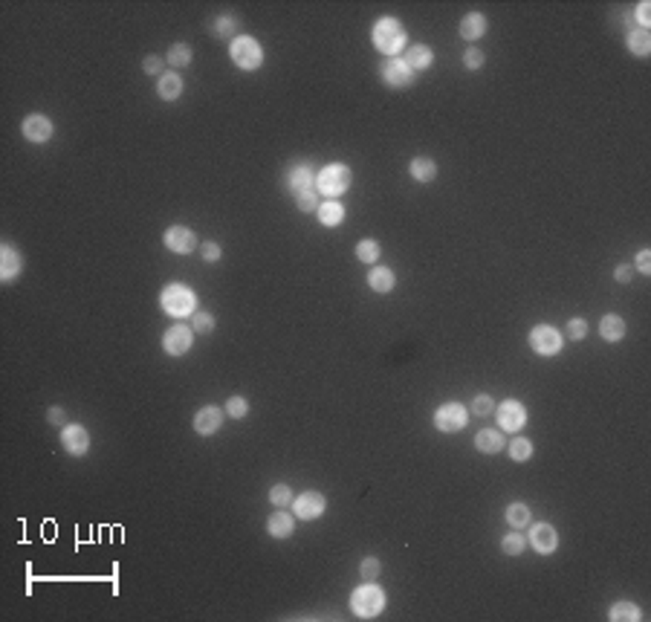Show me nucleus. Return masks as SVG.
I'll use <instances>...</instances> for the list:
<instances>
[{"label": "nucleus", "instance_id": "1", "mask_svg": "<svg viewBox=\"0 0 651 622\" xmlns=\"http://www.w3.org/2000/svg\"><path fill=\"white\" fill-rule=\"evenodd\" d=\"M160 307L171 319H192L197 313V295L192 293V287L174 281L160 293Z\"/></svg>", "mask_w": 651, "mask_h": 622}, {"label": "nucleus", "instance_id": "2", "mask_svg": "<svg viewBox=\"0 0 651 622\" xmlns=\"http://www.w3.org/2000/svg\"><path fill=\"white\" fill-rule=\"evenodd\" d=\"M406 41H409L406 26H402L397 18H380V20L374 23V47H377L382 55L397 58L402 49H406Z\"/></svg>", "mask_w": 651, "mask_h": 622}, {"label": "nucleus", "instance_id": "3", "mask_svg": "<svg viewBox=\"0 0 651 622\" xmlns=\"http://www.w3.org/2000/svg\"><path fill=\"white\" fill-rule=\"evenodd\" d=\"M351 611L359 619H377L385 611V590L377 582H362L351 594Z\"/></svg>", "mask_w": 651, "mask_h": 622}, {"label": "nucleus", "instance_id": "4", "mask_svg": "<svg viewBox=\"0 0 651 622\" xmlns=\"http://www.w3.org/2000/svg\"><path fill=\"white\" fill-rule=\"evenodd\" d=\"M351 168L342 165V163H333V165H324L319 174H316V192L322 197H342L348 189H351Z\"/></svg>", "mask_w": 651, "mask_h": 622}, {"label": "nucleus", "instance_id": "5", "mask_svg": "<svg viewBox=\"0 0 651 622\" xmlns=\"http://www.w3.org/2000/svg\"><path fill=\"white\" fill-rule=\"evenodd\" d=\"M229 58L235 61V67H240L243 73H252V70H258L264 64V47L250 35H237L229 44Z\"/></svg>", "mask_w": 651, "mask_h": 622}, {"label": "nucleus", "instance_id": "6", "mask_svg": "<svg viewBox=\"0 0 651 622\" xmlns=\"http://www.w3.org/2000/svg\"><path fill=\"white\" fill-rule=\"evenodd\" d=\"M530 348L539 353V356H559L562 353V348H565V336L556 330V327H550V324H536L533 330H530Z\"/></svg>", "mask_w": 651, "mask_h": 622}, {"label": "nucleus", "instance_id": "7", "mask_svg": "<svg viewBox=\"0 0 651 622\" xmlns=\"http://www.w3.org/2000/svg\"><path fill=\"white\" fill-rule=\"evenodd\" d=\"M192 348H194V327L177 322V324H171V327L165 330V336H163V351H165L168 356H185Z\"/></svg>", "mask_w": 651, "mask_h": 622}, {"label": "nucleus", "instance_id": "8", "mask_svg": "<svg viewBox=\"0 0 651 622\" xmlns=\"http://www.w3.org/2000/svg\"><path fill=\"white\" fill-rule=\"evenodd\" d=\"M380 78L391 90H406V87L414 84V70L402 58H385L382 67H380Z\"/></svg>", "mask_w": 651, "mask_h": 622}, {"label": "nucleus", "instance_id": "9", "mask_svg": "<svg viewBox=\"0 0 651 622\" xmlns=\"http://www.w3.org/2000/svg\"><path fill=\"white\" fill-rule=\"evenodd\" d=\"M527 544H530L539 556H553L559 550V533H556V527L547 524V521H539L530 527V536H527Z\"/></svg>", "mask_w": 651, "mask_h": 622}, {"label": "nucleus", "instance_id": "10", "mask_svg": "<svg viewBox=\"0 0 651 622\" xmlns=\"http://www.w3.org/2000/svg\"><path fill=\"white\" fill-rule=\"evenodd\" d=\"M495 420H498V428L501 431H521L524 423H527V409L521 406L518 399H504L501 406H495Z\"/></svg>", "mask_w": 651, "mask_h": 622}, {"label": "nucleus", "instance_id": "11", "mask_svg": "<svg viewBox=\"0 0 651 622\" xmlns=\"http://www.w3.org/2000/svg\"><path fill=\"white\" fill-rule=\"evenodd\" d=\"M467 426V409L460 402H443V406L434 411V428L443 434H454Z\"/></svg>", "mask_w": 651, "mask_h": 622}, {"label": "nucleus", "instance_id": "12", "mask_svg": "<svg viewBox=\"0 0 651 622\" xmlns=\"http://www.w3.org/2000/svg\"><path fill=\"white\" fill-rule=\"evenodd\" d=\"M324 510H327V498L322 492H316V489L293 498V515L301 518V521H313V518L324 515Z\"/></svg>", "mask_w": 651, "mask_h": 622}, {"label": "nucleus", "instance_id": "13", "mask_svg": "<svg viewBox=\"0 0 651 622\" xmlns=\"http://www.w3.org/2000/svg\"><path fill=\"white\" fill-rule=\"evenodd\" d=\"M163 243L174 255H192L197 249V235L189 226H168L163 235Z\"/></svg>", "mask_w": 651, "mask_h": 622}, {"label": "nucleus", "instance_id": "14", "mask_svg": "<svg viewBox=\"0 0 651 622\" xmlns=\"http://www.w3.org/2000/svg\"><path fill=\"white\" fill-rule=\"evenodd\" d=\"M20 131H23V136H26L29 142L44 145V142L52 139L55 124H52L49 116H44V113H29V116L23 119V124H20Z\"/></svg>", "mask_w": 651, "mask_h": 622}, {"label": "nucleus", "instance_id": "15", "mask_svg": "<svg viewBox=\"0 0 651 622\" xmlns=\"http://www.w3.org/2000/svg\"><path fill=\"white\" fill-rule=\"evenodd\" d=\"M61 446H64V452L73 454V457L87 454V449H90V434H87V428L78 426V423H67L64 428H61Z\"/></svg>", "mask_w": 651, "mask_h": 622}, {"label": "nucleus", "instance_id": "16", "mask_svg": "<svg viewBox=\"0 0 651 622\" xmlns=\"http://www.w3.org/2000/svg\"><path fill=\"white\" fill-rule=\"evenodd\" d=\"M192 426H194V431L200 434V438H211V434H217V431H221V426H223V411L217 409V406H203L194 414Z\"/></svg>", "mask_w": 651, "mask_h": 622}, {"label": "nucleus", "instance_id": "17", "mask_svg": "<svg viewBox=\"0 0 651 622\" xmlns=\"http://www.w3.org/2000/svg\"><path fill=\"white\" fill-rule=\"evenodd\" d=\"M475 449L481 454H498L507 449V440H504V431L501 428H481L475 434Z\"/></svg>", "mask_w": 651, "mask_h": 622}, {"label": "nucleus", "instance_id": "18", "mask_svg": "<svg viewBox=\"0 0 651 622\" xmlns=\"http://www.w3.org/2000/svg\"><path fill=\"white\" fill-rule=\"evenodd\" d=\"M20 269H23L20 252L6 243L4 249H0V281H4V284H12L15 278L20 275Z\"/></svg>", "mask_w": 651, "mask_h": 622}, {"label": "nucleus", "instance_id": "19", "mask_svg": "<svg viewBox=\"0 0 651 622\" xmlns=\"http://www.w3.org/2000/svg\"><path fill=\"white\" fill-rule=\"evenodd\" d=\"M287 189L293 192V197L301 194V192L316 189V174H313V168H310V165H293V168L287 171Z\"/></svg>", "mask_w": 651, "mask_h": 622}, {"label": "nucleus", "instance_id": "20", "mask_svg": "<svg viewBox=\"0 0 651 622\" xmlns=\"http://www.w3.org/2000/svg\"><path fill=\"white\" fill-rule=\"evenodd\" d=\"M293 530H295V518H293L290 512H284V510H275V512L266 518V533H269L272 539H290Z\"/></svg>", "mask_w": 651, "mask_h": 622}, {"label": "nucleus", "instance_id": "21", "mask_svg": "<svg viewBox=\"0 0 651 622\" xmlns=\"http://www.w3.org/2000/svg\"><path fill=\"white\" fill-rule=\"evenodd\" d=\"M402 61H406L414 73H423V70H428L434 64V52L426 44H414V47H409L406 52H402Z\"/></svg>", "mask_w": 651, "mask_h": 622}, {"label": "nucleus", "instance_id": "22", "mask_svg": "<svg viewBox=\"0 0 651 622\" xmlns=\"http://www.w3.org/2000/svg\"><path fill=\"white\" fill-rule=\"evenodd\" d=\"M316 217H319V223H322V226L336 229V226H342V221H345V206L339 203V200H327V203H322V206H319Z\"/></svg>", "mask_w": 651, "mask_h": 622}, {"label": "nucleus", "instance_id": "23", "mask_svg": "<svg viewBox=\"0 0 651 622\" xmlns=\"http://www.w3.org/2000/svg\"><path fill=\"white\" fill-rule=\"evenodd\" d=\"M394 284H397V275H394L388 266H374V269L368 272V287L374 290V293H380V295L391 293Z\"/></svg>", "mask_w": 651, "mask_h": 622}, {"label": "nucleus", "instance_id": "24", "mask_svg": "<svg viewBox=\"0 0 651 622\" xmlns=\"http://www.w3.org/2000/svg\"><path fill=\"white\" fill-rule=\"evenodd\" d=\"M157 96L163 102H177L182 96V78L177 73H163L157 78Z\"/></svg>", "mask_w": 651, "mask_h": 622}, {"label": "nucleus", "instance_id": "25", "mask_svg": "<svg viewBox=\"0 0 651 622\" xmlns=\"http://www.w3.org/2000/svg\"><path fill=\"white\" fill-rule=\"evenodd\" d=\"M483 33H486V18L481 12H469L460 20V38L463 41H478V38H483Z\"/></svg>", "mask_w": 651, "mask_h": 622}, {"label": "nucleus", "instance_id": "26", "mask_svg": "<svg viewBox=\"0 0 651 622\" xmlns=\"http://www.w3.org/2000/svg\"><path fill=\"white\" fill-rule=\"evenodd\" d=\"M409 174L414 182H434V177H438V163L428 160V157H417V160H411Z\"/></svg>", "mask_w": 651, "mask_h": 622}, {"label": "nucleus", "instance_id": "27", "mask_svg": "<svg viewBox=\"0 0 651 622\" xmlns=\"http://www.w3.org/2000/svg\"><path fill=\"white\" fill-rule=\"evenodd\" d=\"M599 336L605 339V341H623L626 339V322H623V316H605L602 322H599Z\"/></svg>", "mask_w": 651, "mask_h": 622}, {"label": "nucleus", "instance_id": "28", "mask_svg": "<svg viewBox=\"0 0 651 622\" xmlns=\"http://www.w3.org/2000/svg\"><path fill=\"white\" fill-rule=\"evenodd\" d=\"M608 619H611V622H640V619H643V611H640V605H634V602H614L611 611H608Z\"/></svg>", "mask_w": 651, "mask_h": 622}, {"label": "nucleus", "instance_id": "29", "mask_svg": "<svg viewBox=\"0 0 651 622\" xmlns=\"http://www.w3.org/2000/svg\"><path fill=\"white\" fill-rule=\"evenodd\" d=\"M628 52L637 55V58H645L651 52V35H648V29H634V33H628Z\"/></svg>", "mask_w": 651, "mask_h": 622}, {"label": "nucleus", "instance_id": "30", "mask_svg": "<svg viewBox=\"0 0 651 622\" xmlns=\"http://www.w3.org/2000/svg\"><path fill=\"white\" fill-rule=\"evenodd\" d=\"M504 515H507V524L512 527V530H524V527H530V521H533L530 507L527 504H510Z\"/></svg>", "mask_w": 651, "mask_h": 622}, {"label": "nucleus", "instance_id": "31", "mask_svg": "<svg viewBox=\"0 0 651 622\" xmlns=\"http://www.w3.org/2000/svg\"><path fill=\"white\" fill-rule=\"evenodd\" d=\"M192 47L189 44H174L171 49H168V55H165V64H171L174 70H180V67H189L192 64Z\"/></svg>", "mask_w": 651, "mask_h": 622}, {"label": "nucleus", "instance_id": "32", "mask_svg": "<svg viewBox=\"0 0 651 622\" xmlns=\"http://www.w3.org/2000/svg\"><path fill=\"white\" fill-rule=\"evenodd\" d=\"M380 255H382V249H380V243H377V240L365 237V240H359V243H356V258H359L362 264H370V266H374V264L380 261Z\"/></svg>", "mask_w": 651, "mask_h": 622}, {"label": "nucleus", "instance_id": "33", "mask_svg": "<svg viewBox=\"0 0 651 622\" xmlns=\"http://www.w3.org/2000/svg\"><path fill=\"white\" fill-rule=\"evenodd\" d=\"M507 454L515 463H527V460L533 457V443L527 440V438H512V443L507 446Z\"/></svg>", "mask_w": 651, "mask_h": 622}, {"label": "nucleus", "instance_id": "34", "mask_svg": "<svg viewBox=\"0 0 651 622\" xmlns=\"http://www.w3.org/2000/svg\"><path fill=\"white\" fill-rule=\"evenodd\" d=\"M319 197H322V194H319L316 189L301 192V194H295V209H298V211H304V214L319 211V206H322V200H319Z\"/></svg>", "mask_w": 651, "mask_h": 622}, {"label": "nucleus", "instance_id": "35", "mask_svg": "<svg viewBox=\"0 0 651 622\" xmlns=\"http://www.w3.org/2000/svg\"><path fill=\"white\" fill-rule=\"evenodd\" d=\"M269 501H272L278 510L290 507V504H293V489H290L287 483H275V486L269 489Z\"/></svg>", "mask_w": 651, "mask_h": 622}, {"label": "nucleus", "instance_id": "36", "mask_svg": "<svg viewBox=\"0 0 651 622\" xmlns=\"http://www.w3.org/2000/svg\"><path fill=\"white\" fill-rule=\"evenodd\" d=\"M524 547H527V539H524L518 530H512L510 536H504V539H501V550H504L507 556H521V553H524Z\"/></svg>", "mask_w": 651, "mask_h": 622}, {"label": "nucleus", "instance_id": "37", "mask_svg": "<svg viewBox=\"0 0 651 622\" xmlns=\"http://www.w3.org/2000/svg\"><path fill=\"white\" fill-rule=\"evenodd\" d=\"M380 570H382V565H380V558H374V556H368V558H362V565H359V576H362V582H377Z\"/></svg>", "mask_w": 651, "mask_h": 622}, {"label": "nucleus", "instance_id": "38", "mask_svg": "<svg viewBox=\"0 0 651 622\" xmlns=\"http://www.w3.org/2000/svg\"><path fill=\"white\" fill-rule=\"evenodd\" d=\"M235 29H237V18H235V15H221V18L214 20V35H217V38L235 35Z\"/></svg>", "mask_w": 651, "mask_h": 622}, {"label": "nucleus", "instance_id": "39", "mask_svg": "<svg viewBox=\"0 0 651 622\" xmlns=\"http://www.w3.org/2000/svg\"><path fill=\"white\" fill-rule=\"evenodd\" d=\"M226 414L232 420H243L246 414H250V402H246L243 397H229L226 399Z\"/></svg>", "mask_w": 651, "mask_h": 622}, {"label": "nucleus", "instance_id": "40", "mask_svg": "<svg viewBox=\"0 0 651 622\" xmlns=\"http://www.w3.org/2000/svg\"><path fill=\"white\" fill-rule=\"evenodd\" d=\"M192 327H194V333H211L217 327V322H214L211 313H206V310H197V313L192 316Z\"/></svg>", "mask_w": 651, "mask_h": 622}, {"label": "nucleus", "instance_id": "41", "mask_svg": "<svg viewBox=\"0 0 651 622\" xmlns=\"http://www.w3.org/2000/svg\"><path fill=\"white\" fill-rule=\"evenodd\" d=\"M472 414H478V417L495 414V399H492L489 394H478V397L472 399Z\"/></svg>", "mask_w": 651, "mask_h": 622}, {"label": "nucleus", "instance_id": "42", "mask_svg": "<svg viewBox=\"0 0 651 622\" xmlns=\"http://www.w3.org/2000/svg\"><path fill=\"white\" fill-rule=\"evenodd\" d=\"M200 255H203L206 264H217L223 258V249H221L217 240H206V243H200Z\"/></svg>", "mask_w": 651, "mask_h": 622}, {"label": "nucleus", "instance_id": "43", "mask_svg": "<svg viewBox=\"0 0 651 622\" xmlns=\"http://www.w3.org/2000/svg\"><path fill=\"white\" fill-rule=\"evenodd\" d=\"M565 336L573 339V341H582L587 336V322L585 319H570L568 327H565Z\"/></svg>", "mask_w": 651, "mask_h": 622}, {"label": "nucleus", "instance_id": "44", "mask_svg": "<svg viewBox=\"0 0 651 622\" xmlns=\"http://www.w3.org/2000/svg\"><path fill=\"white\" fill-rule=\"evenodd\" d=\"M463 67L467 70H481L483 67V52L478 47H469L467 52H463Z\"/></svg>", "mask_w": 651, "mask_h": 622}, {"label": "nucleus", "instance_id": "45", "mask_svg": "<svg viewBox=\"0 0 651 622\" xmlns=\"http://www.w3.org/2000/svg\"><path fill=\"white\" fill-rule=\"evenodd\" d=\"M163 64H165V58H160V55H148L145 58V64H142V70L148 73V76H163Z\"/></svg>", "mask_w": 651, "mask_h": 622}, {"label": "nucleus", "instance_id": "46", "mask_svg": "<svg viewBox=\"0 0 651 622\" xmlns=\"http://www.w3.org/2000/svg\"><path fill=\"white\" fill-rule=\"evenodd\" d=\"M634 266H637L640 275H651V252H648V249H640Z\"/></svg>", "mask_w": 651, "mask_h": 622}, {"label": "nucleus", "instance_id": "47", "mask_svg": "<svg viewBox=\"0 0 651 622\" xmlns=\"http://www.w3.org/2000/svg\"><path fill=\"white\" fill-rule=\"evenodd\" d=\"M637 23H640V29L651 26V4H648V0H643V4L637 6Z\"/></svg>", "mask_w": 651, "mask_h": 622}, {"label": "nucleus", "instance_id": "48", "mask_svg": "<svg viewBox=\"0 0 651 622\" xmlns=\"http://www.w3.org/2000/svg\"><path fill=\"white\" fill-rule=\"evenodd\" d=\"M631 275H634V269H631L628 264H619V266L614 269V278H616L619 284H628V281H631Z\"/></svg>", "mask_w": 651, "mask_h": 622}, {"label": "nucleus", "instance_id": "49", "mask_svg": "<svg viewBox=\"0 0 651 622\" xmlns=\"http://www.w3.org/2000/svg\"><path fill=\"white\" fill-rule=\"evenodd\" d=\"M47 417H49V423H55V426H61V428L67 426V423H64V409H58V406H55V409H49V414H47Z\"/></svg>", "mask_w": 651, "mask_h": 622}]
</instances>
